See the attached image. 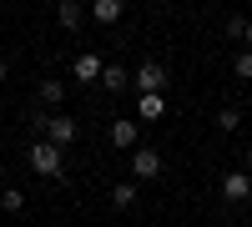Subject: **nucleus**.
Listing matches in <instances>:
<instances>
[{"label":"nucleus","mask_w":252,"mask_h":227,"mask_svg":"<svg viewBox=\"0 0 252 227\" xmlns=\"http://www.w3.org/2000/svg\"><path fill=\"white\" fill-rule=\"evenodd\" d=\"M232 71H237V81H252V51H237V61H232Z\"/></svg>","instance_id":"dca6fc26"},{"label":"nucleus","mask_w":252,"mask_h":227,"mask_svg":"<svg viewBox=\"0 0 252 227\" xmlns=\"http://www.w3.org/2000/svg\"><path fill=\"white\" fill-rule=\"evenodd\" d=\"M101 66H106V61H101V56H91V51H81V56L71 61V81H81V86H91V81L101 76Z\"/></svg>","instance_id":"6e6552de"},{"label":"nucleus","mask_w":252,"mask_h":227,"mask_svg":"<svg viewBox=\"0 0 252 227\" xmlns=\"http://www.w3.org/2000/svg\"><path fill=\"white\" fill-rule=\"evenodd\" d=\"M56 20H61L66 31H76L81 20H86V10H81V0H56Z\"/></svg>","instance_id":"9b49d317"},{"label":"nucleus","mask_w":252,"mask_h":227,"mask_svg":"<svg viewBox=\"0 0 252 227\" xmlns=\"http://www.w3.org/2000/svg\"><path fill=\"white\" fill-rule=\"evenodd\" d=\"M242 26H247V15H232V20H227V35H232V40H242Z\"/></svg>","instance_id":"f3484780"},{"label":"nucleus","mask_w":252,"mask_h":227,"mask_svg":"<svg viewBox=\"0 0 252 227\" xmlns=\"http://www.w3.org/2000/svg\"><path fill=\"white\" fill-rule=\"evenodd\" d=\"M121 15H126V0H91V20H101V26H116Z\"/></svg>","instance_id":"9d476101"},{"label":"nucleus","mask_w":252,"mask_h":227,"mask_svg":"<svg viewBox=\"0 0 252 227\" xmlns=\"http://www.w3.org/2000/svg\"><path fill=\"white\" fill-rule=\"evenodd\" d=\"M166 81L172 76H166L161 61H141V66L131 71V91H166Z\"/></svg>","instance_id":"7ed1b4c3"},{"label":"nucleus","mask_w":252,"mask_h":227,"mask_svg":"<svg viewBox=\"0 0 252 227\" xmlns=\"http://www.w3.org/2000/svg\"><path fill=\"white\" fill-rule=\"evenodd\" d=\"M111 207H136V182H116V187H111Z\"/></svg>","instance_id":"ddd939ff"},{"label":"nucleus","mask_w":252,"mask_h":227,"mask_svg":"<svg viewBox=\"0 0 252 227\" xmlns=\"http://www.w3.org/2000/svg\"><path fill=\"white\" fill-rule=\"evenodd\" d=\"M242 46L252 51V20H247V26H242Z\"/></svg>","instance_id":"a211bd4d"},{"label":"nucleus","mask_w":252,"mask_h":227,"mask_svg":"<svg viewBox=\"0 0 252 227\" xmlns=\"http://www.w3.org/2000/svg\"><path fill=\"white\" fill-rule=\"evenodd\" d=\"M31 172H40V177H66V152L56 147V141H31Z\"/></svg>","instance_id":"f257e3e1"},{"label":"nucleus","mask_w":252,"mask_h":227,"mask_svg":"<svg viewBox=\"0 0 252 227\" xmlns=\"http://www.w3.org/2000/svg\"><path fill=\"white\" fill-rule=\"evenodd\" d=\"M237 127H242V116H237V106H222V111H217V131H227V136H232Z\"/></svg>","instance_id":"2eb2a0df"},{"label":"nucleus","mask_w":252,"mask_h":227,"mask_svg":"<svg viewBox=\"0 0 252 227\" xmlns=\"http://www.w3.org/2000/svg\"><path fill=\"white\" fill-rule=\"evenodd\" d=\"M0 177H5V162H0Z\"/></svg>","instance_id":"412c9836"},{"label":"nucleus","mask_w":252,"mask_h":227,"mask_svg":"<svg viewBox=\"0 0 252 227\" xmlns=\"http://www.w3.org/2000/svg\"><path fill=\"white\" fill-rule=\"evenodd\" d=\"M136 127H141L136 116H116L111 127H106V141H111L116 152H131V147H136Z\"/></svg>","instance_id":"39448f33"},{"label":"nucleus","mask_w":252,"mask_h":227,"mask_svg":"<svg viewBox=\"0 0 252 227\" xmlns=\"http://www.w3.org/2000/svg\"><path fill=\"white\" fill-rule=\"evenodd\" d=\"M242 172H247V177H252V147H247V152H242Z\"/></svg>","instance_id":"6ab92c4d"},{"label":"nucleus","mask_w":252,"mask_h":227,"mask_svg":"<svg viewBox=\"0 0 252 227\" xmlns=\"http://www.w3.org/2000/svg\"><path fill=\"white\" fill-rule=\"evenodd\" d=\"M5 76H10V61H5V56H0V81H5Z\"/></svg>","instance_id":"aec40b11"},{"label":"nucleus","mask_w":252,"mask_h":227,"mask_svg":"<svg viewBox=\"0 0 252 227\" xmlns=\"http://www.w3.org/2000/svg\"><path fill=\"white\" fill-rule=\"evenodd\" d=\"M222 197H227V202H247V197H252V177H247L242 167H232V172L222 177Z\"/></svg>","instance_id":"0eeeda50"},{"label":"nucleus","mask_w":252,"mask_h":227,"mask_svg":"<svg viewBox=\"0 0 252 227\" xmlns=\"http://www.w3.org/2000/svg\"><path fill=\"white\" fill-rule=\"evenodd\" d=\"M101 86H106L111 96H121V91H131V71H126V66H116V61H106V66H101Z\"/></svg>","instance_id":"1a4fd4ad"},{"label":"nucleus","mask_w":252,"mask_h":227,"mask_svg":"<svg viewBox=\"0 0 252 227\" xmlns=\"http://www.w3.org/2000/svg\"><path fill=\"white\" fill-rule=\"evenodd\" d=\"M136 121H161L166 116V96L161 91H136V111H131Z\"/></svg>","instance_id":"423d86ee"},{"label":"nucleus","mask_w":252,"mask_h":227,"mask_svg":"<svg viewBox=\"0 0 252 227\" xmlns=\"http://www.w3.org/2000/svg\"><path fill=\"white\" fill-rule=\"evenodd\" d=\"M0 207H5V212H26V192H20V187H5V192H0Z\"/></svg>","instance_id":"4468645a"},{"label":"nucleus","mask_w":252,"mask_h":227,"mask_svg":"<svg viewBox=\"0 0 252 227\" xmlns=\"http://www.w3.org/2000/svg\"><path fill=\"white\" fill-rule=\"evenodd\" d=\"M35 127H46V141H56L61 152L81 136V121H76V116H35Z\"/></svg>","instance_id":"f03ea898"},{"label":"nucleus","mask_w":252,"mask_h":227,"mask_svg":"<svg viewBox=\"0 0 252 227\" xmlns=\"http://www.w3.org/2000/svg\"><path fill=\"white\" fill-rule=\"evenodd\" d=\"M131 177H136V182H157V177H161V152L131 147Z\"/></svg>","instance_id":"20e7f679"},{"label":"nucleus","mask_w":252,"mask_h":227,"mask_svg":"<svg viewBox=\"0 0 252 227\" xmlns=\"http://www.w3.org/2000/svg\"><path fill=\"white\" fill-rule=\"evenodd\" d=\"M35 96H40V106H61V96H66V81H56V76H46L35 86Z\"/></svg>","instance_id":"f8f14e48"}]
</instances>
